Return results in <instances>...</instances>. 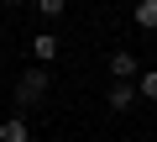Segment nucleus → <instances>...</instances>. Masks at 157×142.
Masks as SVG:
<instances>
[{"instance_id":"6e6552de","label":"nucleus","mask_w":157,"mask_h":142,"mask_svg":"<svg viewBox=\"0 0 157 142\" xmlns=\"http://www.w3.org/2000/svg\"><path fill=\"white\" fill-rule=\"evenodd\" d=\"M37 11H42L47 21H58V16H63V0H37Z\"/></svg>"},{"instance_id":"0eeeda50","label":"nucleus","mask_w":157,"mask_h":142,"mask_svg":"<svg viewBox=\"0 0 157 142\" xmlns=\"http://www.w3.org/2000/svg\"><path fill=\"white\" fill-rule=\"evenodd\" d=\"M136 95L157 100V68H147V74H136Z\"/></svg>"},{"instance_id":"f03ea898","label":"nucleus","mask_w":157,"mask_h":142,"mask_svg":"<svg viewBox=\"0 0 157 142\" xmlns=\"http://www.w3.org/2000/svg\"><path fill=\"white\" fill-rule=\"evenodd\" d=\"M105 100H110V111H131L136 105V79H115L105 90Z\"/></svg>"},{"instance_id":"7ed1b4c3","label":"nucleus","mask_w":157,"mask_h":142,"mask_svg":"<svg viewBox=\"0 0 157 142\" xmlns=\"http://www.w3.org/2000/svg\"><path fill=\"white\" fill-rule=\"evenodd\" d=\"M136 74H141V63H136V53L115 47V53H110V79H136Z\"/></svg>"},{"instance_id":"f257e3e1","label":"nucleus","mask_w":157,"mask_h":142,"mask_svg":"<svg viewBox=\"0 0 157 142\" xmlns=\"http://www.w3.org/2000/svg\"><path fill=\"white\" fill-rule=\"evenodd\" d=\"M47 90H52V74H47V68H26V74L16 79V105H37Z\"/></svg>"},{"instance_id":"20e7f679","label":"nucleus","mask_w":157,"mask_h":142,"mask_svg":"<svg viewBox=\"0 0 157 142\" xmlns=\"http://www.w3.org/2000/svg\"><path fill=\"white\" fill-rule=\"evenodd\" d=\"M32 53H37V63H52V58L63 53V42H58L52 32H37V37H32Z\"/></svg>"},{"instance_id":"423d86ee","label":"nucleus","mask_w":157,"mask_h":142,"mask_svg":"<svg viewBox=\"0 0 157 142\" xmlns=\"http://www.w3.org/2000/svg\"><path fill=\"white\" fill-rule=\"evenodd\" d=\"M131 16H136L141 32H157V0H136V11H131Z\"/></svg>"},{"instance_id":"1a4fd4ad","label":"nucleus","mask_w":157,"mask_h":142,"mask_svg":"<svg viewBox=\"0 0 157 142\" xmlns=\"http://www.w3.org/2000/svg\"><path fill=\"white\" fill-rule=\"evenodd\" d=\"M6 6H26V0H6Z\"/></svg>"},{"instance_id":"39448f33","label":"nucleus","mask_w":157,"mask_h":142,"mask_svg":"<svg viewBox=\"0 0 157 142\" xmlns=\"http://www.w3.org/2000/svg\"><path fill=\"white\" fill-rule=\"evenodd\" d=\"M0 142H32V126H26L21 116H11V121H0Z\"/></svg>"}]
</instances>
